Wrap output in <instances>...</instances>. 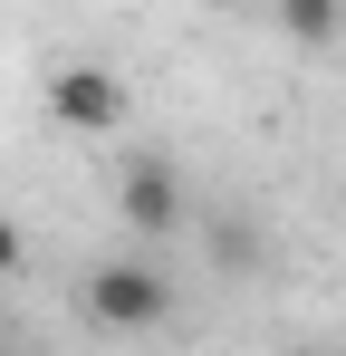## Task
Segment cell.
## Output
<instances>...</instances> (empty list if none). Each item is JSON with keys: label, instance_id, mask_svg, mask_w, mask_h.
I'll use <instances>...</instances> for the list:
<instances>
[{"label": "cell", "instance_id": "cell-5", "mask_svg": "<svg viewBox=\"0 0 346 356\" xmlns=\"http://www.w3.org/2000/svg\"><path fill=\"white\" fill-rule=\"evenodd\" d=\"M19 270H29V232L0 212V280H19Z\"/></svg>", "mask_w": 346, "mask_h": 356}, {"label": "cell", "instance_id": "cell-2", "mask_svg": "<svg viewBox=\"0 0 346 356\" xmlns=\"http://www.w3.org/2000/svg\"><path fill=\"white\" fill-rule=\"evenodd\" d=\"M115 212H125V232H135V241L183 232V212H192L183 164H173V154H125V174H115Z\"/></svg>", "mask_w": 346, "mask_h": 356}, {"label": "cell", "instance_id": "cell-1", "mask_svg": "<svg viewBox=\"0 0 346 356\" xmlns=\"http://www.w3.org/2000/svg\"><path fill=\"white\" fill-rule=\"evenodd\" d=\"M77 308H87V327H106V337H145V327L173 318V270L145 260V250H115V260H97V270L77 280Z\"/></svg>", "mask_w": 346, "mask_h": 356}, {"label": "cell", "instance_id": "cell-4", "mask_svg": "<svg viewBox=\"0 0 346 356\" xmlns=\"http://www.w3.org/2000/svg\"><path fill=\"white\" fill-rule=\"evenodd\" d=\"M279 29L298 39V49H327V39L346 29V10L337 0H279Z\"/></svg>", "mask_w": 346, "mask_h": 356}, {"label": "cell", "instance_id": "cell-3", "mask_svg": "<svg viewBox=\"0 0 346 356\" xmlns=\"http://www.w3.org/2000/svg\"><path fill=\"white\" fill-rule=\"evenodd\" d=\"M49 125H67V135H115L125 125V77L97 58H67L49 77Z\"/></svg>", "mask_w": 346, "mask_h": 356}]
</instances>
